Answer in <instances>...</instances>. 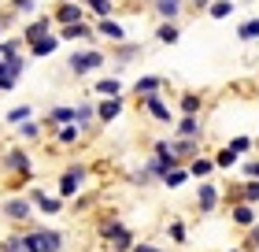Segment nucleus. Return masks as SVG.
<instances>
[{"mask_svg":"<svg viewBox=\"0 0 259 252\" xmlns=\"http://www.w3.org/2000/svg\"><path fill=\"white\" fill-rule=\"evenodd\" d=\"M97 234L104 237V241H108V248H111V252H130V248H134V241H137L134 230H130V226H126L115 211H111V215H100Z\"/></svg>","mask_w":259,"mask_h":252,"instance_id":"1","label":"nucleus"},{"mask_svg":"<svg viewBox=\"0 0 259 252\" xmlns=\"http://www.w3.org/2000/svg\"><path fill=\"white\" fill-rule=\"evenodd\" d=\"M19 237L26 252H63V230H52V226H26L19 230Z\"/></svg>","mask_w":259,"mask_h":252,"instance_id":"2","label":"nucleus"},{"mask_svg":"<svg viewBox=\"0 0 259 252\" xmlns=\"http://www.w3.org/2000/svg\"><path fill=\"white\" fill-rule=\"evenodd\" d=\"M0 167H4L8 174H15V182H11V189H15V193H19V186H22V182H30V178H33V160H30V152L22 149V145L8 149V152H4V160H0Z\"/></svg>","mask_w":259,"mask_h":252,"instance_id":"3","label":"nucleus"},{"mask_svg":"<svg viewBox=\"0 0 259 252\" xmlns=\"http://www.w3.org/2000/svg\"><path fill=\"white\" fill-rule=\"evenodd\" d=\"M85 178H89L85 163H70L67 171L60 174V182H56V197H60V200H74L81 189H85Z\"/></svg>","mask_w":259,"mask_h":252,"instance_id":"4","label":"nucleus"},{"mask_svg":"<svg viewBox=\"0 0 259 252\" xmlns=\"http://www.w3.org/2000/svg\"><path fill=\"white\" fill-rule=\"evenodd\" d=\"M0 215H4L8 223L22 226V223H30V219H33V200H30V197H22V193H11V197L0 200Z\"/></svg>","mask_w":259,"mask_h":252,"instance_id":"5","label":"nucleus"},{"mask_svg":"<svg viewBox=\"0 0 259 252\" xmlns=\"http://www.w3.org/2000/svg\"><path fill=\"white\" fill-rule=\"evenodd\" d=\"M108 63V56H104L100 49H78V52H70V59H67V67H70V75H89V70H97V67H104Z\"/></svg>","mask_w":259,"mask_h":252,"instance_id":"6","label":"nucleus"},{"mask_svg":"<svg viewBox=\"0 0 259 252\" xmlns=\"http://www.w3.org/2000/svg\"><path fill=\"white\" fill-rule=\"evenodd\" d=\"M30 200H33V211H41V215H60L63 211V204L67 200H60V197H49L41 186H30V193H26Z\"/></svg>","mask_w":259,"mask_h":252,"instance_id":"7","label":"nucleus"},{"mask_svg":"<svg viewBox=\"0 0 259 252\" xmlns=\"http://www.w3.org/2000/svg\"><path fill=\"white\" fill-rule=\"evenodd\" d=\"M60 41H97V30L89 26L85 19H78V22H67V26H60V33H56Z\"/></svg>","mask_w":259,"mask_h":252,"instance_id":"8","label":"nucleus"},{"mask_svg":"<svg viewBox=\"0 0 259 252\" xmlns=\"http://www.w3.org/2000/svg\"><path fill=\"white\" fill-rule=\"evenodd\" d=\"M78 19H85V8H81L78 0H63V4L52 8V22L56 26H67V22H78Z\"/></svg>","mask_w":259,"mask_h":252,"instance_id":"9","label":"nucleus"},{"mask_svg":"<svg viewBox=\"0 0 259 252\" xmlns=\"http://www.w3.org/2000/svg\"><path fill=\"white\" fill-rule=\"evenodd\" d=\"M52 26H56V22H52V15H37V19H30L26 22V26H22V45H30V41H37V38H45V33H52Z\"/></svg>","mask_w":259,"mask_h":252,"instance_id":"10","label":"nucleus"},{"mask_svg":"<svg viewBox=\"0 0 259 252\" xmlns=\"http://www.w3.org/2000/svg\"><path fill=\"white\" fill-rule=\"evenodd\" d=\"M122 107H126L122 93H119V97H104V100L97 104V123H100V126H108L111 119H119V115H122Z\"/></svg>","mask_w":259,"mask_h":252,"instance_id":"11","label":"nucleus"},{"mask_svg":"<svg viewBox=\"0 0 259 252\" xmlns=\"http://www.w3.org/2000/svg\"><path fill=\"white\" fill-rule=\"evenodd\" d=\"M230 219H233V226L248 230V226L259 219V215H255V204H248V200H233V204H230Z\"/></svg>","mask_w":259,"mask_h":252,"instance_id":"12","label":"nucleus"},{"mask_svg":"<svg viewBox=\"0 0 259 252\" xmlns=\"http://www.w3.org/2000/svg\"><path fill=\"white\" fill-rule=\"evenodd\" d=\"M141 104H145V112H148L152 119H159V123H170V107H167V100H163L159 93H148V97H141Z\"/></svg>","mask_w":259,"mask_h":252,"instance_id":"13","label":"nucleus"},{"mask_svg":"<svg viewBox=\"0 0 259 252\" xmlns=\"http://www.w3.org/2000/svg\"><path fill=\"white\" fill-rule=\"evenodd\" d=\"M93 30H97V38H108V41H115V45H119V41H126V30H122V26H119V22H115L111 15L97 19V26H93Z\"/></svg>","mask_w":259,"mask_h":252,"instance_id":"14","label":"nucleus"},{"mask_svg":"<svg viewBox=\"0 0 259 252\" xmlns=\"http://www.w3.org/2000/svg\"><path fill=\"white\" fill-rule=\"evenodd\" d=\"M196 204H200V211H204V215H211V211L219 208V186L200 182V189H196Z\"/></svg>","mask_w":259,"mask_h":252,"instance_id":"15","label":"nucleus"},{"mask_svg":"<svg viewBox=\"0 0 259 252\" xmlns=\"http://www.w3.org/2000/svg\"><path fill=\"white\" fill-rule=\"evenodd\" d=\"M26 49H30V56H33V59H45V56H52L56 49H60V38H56V33H45V38L30 41Z\"/></svg>","mask_w":259,"mask_h":252,"instance_id":"16","label":"nucleus"},{"mask_svg":"<svg viewBox=\"0 0 259 252\" xmlns=\"http://www.w3.org/2000/svg\"><path fill=\"white\" fill-rule=\"evenodd\" d=\"M52 134H56V145H78L81 141V126L78 123H63V126H56Z\"/></svg>","mask_w":259,"mask_h":252,"instance_id":"17","label":"nucleus"},{"mask_svg":"<svg viewBox=\"0 0 259 252\" xmlns=\"http://www.w3.org/2000/svg\"><path fill=\"white\" fill-rule=\"evenodd\" d=\"M170 149L178 160H193L196 149H200V137H178V141H170Z\"/></svg>","mask_w":259,"mask_h":252,"instance_id":"18","label":"nucleus"},{"mask_svg":"<svg viewBox=\"0 0 259 252\" xmlns=\"http://www.w3.org/2000/svg\"><path fill=\"white\" fill-rule=\"evenodd\" d=\"M185 171H189V178H207L211 171H215V160H207V156H193Z\"/></svg>","mask_w":259,"mask_h":252,"instance_id":"19","label":"nucleus"},{"mask_svg":"<svg viewBox=\"0 0 259 252\" xmlns=\"http://www.w3.org/2000/svg\"><path fill=\"white\" fill-rule=\"evenodd\" d=\"M74 123L81 126V134H85V130L97 123V104H78L74 107Z\"/></svg>","mask_w":259,"mask_h":252,"instance_id":"20","label":"nucleus"},{"mask_svg":"<svg viewBox=\"0 0 259 252\" xmlns=\"http://www.w3.org/2000/svg\"><path fill=\"white\" fill-rule=\"evenodd\" d=\"M159 89H163V78H156V75H145V78L134 82V93H137V97H148V93H159Z\"/></svg>","mask_w":259,"mask_h":252,"instance_id":"21","label":"nucleus"},{"mask_svg":"<svg viewBox=\"0 0 259 252\" xmlns=\"http://www.w3.org/2000/svg\"><path fill=\"white\" fill-rule=\"evenodd\" d=\"M152 8H156V15L159 19H178V11H182V0H152Z\"/></svg>","mask_w":259,"mask_h":252,"instance_id":"22","label":"nucleus"},{"mask_svg":"<svg viewBox=\"0 0 259 252\" xmlns=\"http://www.w3.org/2000/svg\"><path fill=\"white\" fill-rule=\"evenodd\" d=\"M63 123H74V107H52L49 119H45V126H49V130L63 126Z\"/></svg>","mask_w":259,"mask_h":252,"instance_id":"23","label":"nucleus"},{"mask_svg":"<svg viewBox=\"0 0 259 252\" xmlns=\"http://www.w3.org/2000/svg\"><path fill=\"white\" fill-rule=\"evenodd\" d=\"M174 130H178V137H200V119L196 115H182V123Z\"/></svg>","mask_w":259,"mask_h":252,"instance_id":"24","label":"nucleus"},{"mask_svg":"<svg viewBox=\"0 0 259 252\" xmlns=\"http://www.w3.org/2000/svg\"><path fill=\"white\" fill-rule=\"evenodd\" d=\"M156 38H159V45H174V41L182 38V33H178V26H174L170 19H163V22H159V30H156Z\"/></svg>","mask_w":259,"mask_h":252,"instance_id":"25","label":"nucleus"},{"mask_svg":"<svg viewBox=\"0 0 259 252\" xmlns=\"http://www.w3.org/2000/svg\"><path fill=\"white\" fill-rule=\"evenodd\" d=\"M185 178H189V171H185V167L178 163V167H170V171H167V174H163V178H159V182H163V186H167V189H178V186L185 182Z\"/></svg>","mask_w":259,"mask_h":252,"instance_id":"26","label":"nucleus"},{"mask_svg":"<svg viewBox=\"0 0 259 252\" xmlns=\"http://www.w3.org/2000/svg\"><path fill=\"white\" fill-rule=\"evenodd\" d=\"M233 200H248V204H259V178H248L241 189H237V197Z\"/></svg>","mask_w":259,"mask_h":252,"instance_id":"27","label":"nucleus"},{"mask_svg":"<svg viewBox=\"0 0 259 252\" xmlns=\"http://www.w3.org/2000/svg\"><path fill=\"white\" fill-rule=\"evenodd\" d=\"M45 134V123H33V119H22V126H19V137L22 141H37Z\"/></svg>","mask_w":259,"mask_h":252,"instance_id":"28","label":"nucleus"},{"mask_svg":"<svg viewBox=\"0 0 259 252\" xmlns=\"http://www.w3.org/2000/svg\"><path fill=\"white\" fill-rule=\"evenodd\" d=\"M78 4H81V8H89L97 19H104V15H111V11H115L111 0H78Z\"/></svg>","mask_w":259,"mask_h":252,"instance_id":"29","label":"nucleus"},{"mask_svg":"<svg viewBox=\"0 0 259 252\" xmlns=\"http://www.w3.org/2000/svg\"><path fill=\"white\" fill-rule=\"evenodd\" d=\"M15 86H19V75L4 63V59H0V93H11Z\"/></svg>","mask_w":259,"mask_h":252,"instance_id":"30","label":"nucleus"},{"mask_svg":"<svg viewBox=\"0 0 259 252\" xmlns=\"http://www.w3.org/2000/svg\"><path fill=\"white\" fill-rule=\"evenodd\" d=\"M178 107H182V115H200V107H204V100H200L196 93H182Z\"/></svg>","mask_w":259,"mask_h":252,"instance_id":"31","label":"nucleus"},{"mask_svg":"<svg viewBox=\"0 0 259 252\" xmlns=\"http://www.w3.org/2000/svg\"><path fill=\"white\" fill-rule=\"evenodd\" d=\"M93 89H97L100 97H119V93H122V82H119V78H100Z\"/></svg>","mask_w":259,"mask_h":252,"instance_id":"32","label":"nucleus"},{"mask_svg":"<svg viewBox=\"0 0 259 252\" xmlns=\"http://www.w3.org/2000/svg\"><path fill=\"white\" fill-rule=\"evenodd\" d=\"M134 56H141V45H130V41H119V45H115V59H119V63H130Z\"/></svg>","mask_w":259,"mask_h":252,"instance_id":"33","label":"nucleus"},{"mask_svg":"<svg viewBox=\"0 0 259 252\" xmlns=\"http://www.w3.org/2000/svg\"><path fill=\"white\" fill-rule=\"evenodd\" d=\"M259 248V219L248 226V234H244V241H241V252H255Z\"/></svg>","mask_w":259,"mask_h":252,"instance_id":"34","label":"nucleus"},{"mask_svg":"<svg viewBox=\"0 0 259 252\" xmlns=\"http://www.w3.org/2000/svg\"><path fill=\"white\" fill-rule=\"evenodd\" d=\"M19 52H22V41L19 38H8V41L0 38V59H11V56H19Z\"/></svg>","mask_w":259,"mask_h":252,"instance_id":"35","label":"nucleus"},{"mask_svg":"<svg viewBox=\"0 0 259 252\" xmlns=\"http://www.w3.org/2000/svg\"><path fill=\"white\" fill-rule=\"evenodd\" d=\"M167 237H170L174 245H185V223H182V219L167 223Z\"/></svg>","mask_w":259,"mask_h":252,"instance_id":"36","label":"nucleus"},{"mask_svg":"<svg viewBox=\"0 0 259 252\" xmlns=\"http://www.w3.org/2000/svg\"><path fill=\"white\" fill-rule=\"evenodd\" d=\"M237 38H241V41H255V38H259V19H248V22H241Z\"/></svg>","mask_w":259,"mask_h":252,"instance_id":"37","label":"nucleus"},{"mask_svg":"<svg viewBox=\"0 0 259 252\" xmlns=\"http://www.w3.org/2000/svg\"><path fill=\"white\" fill-rule=\"evenodd\" d=\"M233 15V0H215L211 4V19H230Z\"/></svg>","mask_w":259,"mask_h":252,"instance_id":"38","label":"nucleus"},{"mask_svg":"<svg viewBox=\"0 0 259 252\" xmlns=\"http://www.w3.org/2000/svg\"><path fill=\"white\" fill-rule=\"evenodd\" d=\"M30 115H33V107H30V104H19V107H11V112H8V123L19 126L22 119H30Z\"/></svg>","mask_w":259,"mask_h":252,"instance_id":"39","label":"nucleus"},{"mask_svg":"<svg viewBox=\"0 0 259 252\" xmlns=\"http://www.w3.org/2000/svg\"><path fill=\"white\" fill-rule=\"evenodd\" d=\"M233 163H237V152H233L230 145H226V149H222V152L215 156V167H222V171H230Z\"/></svg>","mask_w":259,"mask_h":252,"instance_id":"40","label":"nucleus"},{"mask_svg":"<svg viewBox=\"0 0 259 252\" xmlns=\"http://www.w3.org/2000/svg\"><path fill=\"white\" fill-rule=\"evenodd\" d=\"M0 252H26V248H22V237L19 234H8L4 241H0Z\"/></svg>","mask_w":259,"mask_h":252,"instance_id":"41","label":"nucleus"},{"mask_svg":"<svg viewBox=\"0 0 259 252\" xmlns=\"http://www.w3.org/2000/svg\"><path fill=\"white\" fill-rule=\"evenodd\" d=\"M11 11H19V15H33V11H37V0H11Z\"/></svg>","mask_w":259,"mask_h":252,"instance_id":"42","label":"nucleus"},{"mask_svg":"<svg viewBox=\"0 0 259 252\" xmlns=\"http://www.w3.org/2000/svg\"><path fill=\"white\" fill-rule=\"evenodd\" d=\"M230 149L241 156V152H248V149H252V141H248V137H233V141H230Z\"/></svg>","mask_w":259,"mask_h":252,"instance_id":"43","label":"nucleus"},{"mask_svg":"<svg viewBox=\"0 0 259 252\" xmlns=\"http://www.w3.org/2000/svg\"><path fill=\"white\" fill-rule=\"evenodd\" d=\"M130 252H167V248H159V245H152V241H134Z\"/></svg>","mask_w":259,"mask_h":252,"instance_id":"44","label":"nucleus"},{"mask_svg":"<svg viewBox=\"0 0 259 252\" xmlns=\"http://www.w3.org/2000/svg\"><path fill=\"white\" fill-rule=\"evenodd\" d=\"M89 208H93V197H81V193H78V197H74V211H89Z\"/></svg>","mask_w":259,"mask_h":252,"instance_id":"45","label":"nucleus"},{"mask_svg":"<svg viewBox=\"0 0 259 252\" xmlns=\"http://www.w3.org/2000/svg\"><path fill=\"white\" fill-rule=\"evenodd\" d=\"M244 174H248V178H259V160H248V163H244Z\"/></svg>","mask_w":259,"mask_h":252,"instance_id":"46","label":"nucleus"},{"mask_svg":"<svg viewBox=\"0 0 259 252\" xmlns=\"http://www.w3.org/2000/svg\"><path fill=\"white\" fill-rule=\"evenodd\" d=\"M0 38H4V26H0Z\"/></svg>","mask_w":259,"mask_h":252,"instance_id":"47","label":"nucleus"},{"mask_svg":"<svg viewBox=\"0 0 259 252\" xmlns=\"http://www.w3.org/2000/svg\"><path fill=\"white\" fill-rule=\"evenodd\" d=\"M230 252H241V248H230Z\"/></svg>","mask_w":259,"mask_h":252,"instance_id":"48","label":"nucleus"},{"mask_svg":"<svg viewBox=\"0 0 259 252\" xmlns=\"http://www.w3.org/2000/svg\"><path fill=\"white\" fill-rule=\"evenodd\" d=\"M255 252H259V248H255Z\"/></svg>","mask_w":259,"mask_h":252,"instance_id":"49","label":"nucleus"}]
</instances>
